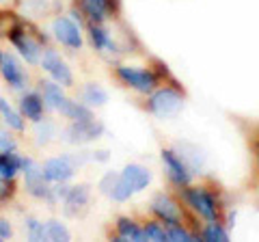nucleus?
<instances>
[{"label":"nucleus","mask_w":259,"mask_h":242,"mask_svg":"<svg viewBox=\"0 0 259 242\" xmlns=\"http://www.w3.org/2000/svg\"><path fill=\"white\" fill-rule=\"evenodd\" d=\"M184 106V95L173 87H162L158 91H151L149 110L160 119H171Z\"/></svg>","instance_id":"obj_1"},{"label":"nucleus","mask_w":259,"mask_h":242,"mask_svg":"<svg viewBox=\"0 0 259 242\" xmlns=\"http://www.w3.org/2000/svg\"><path fill=\"white\" fill-rule=\"evenodd\" d=\"M15 149V141H13V136L3 130L0 128V154H5V151H13Z\"/></svg>","instance_id":"obj_31"},{"label":"nucleus","mask_w":259,"mask_h":242,"mask_svg":"<svg viewBox=\"0 0 259 242\" xmlns=\"http://www.w3.org/2000/svg\"><path fill=\"white\" fill-rule=\"evenodd\" d=\"M82 98H84V102L89 104V106H104V104L108 102V93L104 91L100 85L89 83L84 87V91H82Z\"/></svg>","instance_id":"obj_21"},{"label":"nucleus","mask_w":259,"mask_h":242,"mask_svg":"<svg viewBox=\"0 0 259 242\" xmlns=\"http://www.w3.org/2000/svg\"><path fill=\"white\" fill-rule=\"evenodd\" d=\"M117 180H119V175H117V173H112V171L106 173V175H104L102 180H100V190L104 192V195H108V197H110V190L115 188Z\"/></svg>","instance_id":"obj_30"},{"label":"nucleus","mask_w":259,"mask_h":242,"mask_svg":"<svg viewBox=\"0 0 259 242\" xmlns=\"http://www.w3.org/2000/svg\"><path fill=\"white\" fill-rule=\"evenodd\" d=\"M82 9L84 13L91 18V22H104L106 20V13H108V0H82Z\"/></svg>","instance_id":"obj_19"},{"label":"nucleus","mask_w":259,"mask_h":242,"mask_svg":"<svg viewBox=\"0 0 259 242\" xmlns=\"http://www.w3.org/2000/svg\"><path fill=\"white\" fill-rule=\"evenodd\" d=\"M26 231H28V238L30 240H46V223L37 221V219H28L26 221Z\"/></svg>","instance_id":"obj_27"},{"label":"nucleus","mask_w":259,"mask_h":242,"mask_svg":"<svg viewBox=\"0 0 259 242\" xmlns=\"http://www.w3.org/2000/svg\"><path fill=\"white\" fill-rule=\"evenodd\" d=\"M41 67L54 78V83H59L61 87H71V85H74V76H71L67 63H65L54 50H46L44 52Z\"/></svg>","instance_id":"obj_7"},{"label":"nucleus","mask_w":259,"mask_h":242,"mask_svg":"<svg viewBox=\"0 0 259 242\" xmlns=\"http://www.w3.org/2000/svg\"><path fill=\"white\" fill-rule=\"evenodd\" d=\"M203 240H207V242H227L229 240V233H227V229L218 221H212L203 231Z\"/></svg>","instance_id":"obj_24"},{"label":"nucleus","mask_w":259,"mask_h":242,"mask_svg":"<svg viewBox=\"0 0 259 242\" xmlns=\"http://www.w3.org/2000/svg\"><path fill=\"white\" fill-rule=\"evenodd\" d=\"M52 30H54V37L59 39L63 46L71 48V50H80V48H82V35H80V28L74 20L61 15V18L54 20Z\"/></svg>","instance_id":"obj_8"},{"label":"nucleus","mask_w":259,"mask_h":242,"mask_svg":"<svg viewBox=\"0 0 259 242\" xmlns=\"http://www.w3.org/2000/svg\"><path fill=\"white\" fill-rule=\"evenodd\" d=\"M13 192V184L11 180H5V177H0V201H7L11 197Z\"/></svg>","instance_id":"obj_32"},{"label":"nucleus","mask_w":259,"mask_h":242,"mask_svg":"<svg viewBox=\"0 0 259 242\" xmlns=\"http://www.w3.org/2000/svg\"><path fill=\"white\" fill-rule=\"evenodd\" d=\"M89 197H91V192H89V186H84V184L67 188V195L63 197V201H65V212H67L69 216H76L78 210H82L89 204Z\"/></svg>","instance_id":"obj_14"},{"label":"nucleus","mask_w":259,"mask_h":242,"mask_svg":"<svg viewBox=\"0 0 259 242\" xmlns=\"http://www.w3.org/2000/svg\"><path fill=\"white\" fill-rule=\"evenodd\" d=\"M162 163H164L166 169V175L171 177V182L175 186H188L190 180H192V171L190 167L184 163L182 156L173 149H162Z\"/></svg>","instance_id":"obj_5"},{"label":"nucleus","mask_w":259,"mask_h":242,"mask_svg":"<svg viewBox=\"0 0 259 242\" xmlns=\"http://www.w3.org/2000/svg\"><path fill=\"white\" fill-rule=\"evenodd\" d=\"M257 158H259V147H257Z\"/></svg>","instance_id":"obj_34"},{"label":"nucleus","mask_w":259,"mask_h":242,"mask_svg":"<svg viewBox=\"0 0 259 242\" xmlns=\"http://www.w3.org/2000/svg\"><path fill=\"white\" fill-rule=\"evenodd\" d=\"M0 74L5 76V80L13 89H22L24 85H26V74H24L22 65L9 52H0Z\"/></svg>","instance_id":"obj_11"},{"label":"nucleus","mask_w":259,"mask_h":242,"mask_svg":"<svg viewBox=\"0 0 259 242\" xmlns=\"http://www.w3.org/2000/svg\"><path fill=\"white\" fill-rule=\"evenodd\" d=\"M143 231H145V240H153V242H164V240H168L166 229L162 227L160 223H156V221H149L143 227Z\"/></svg>","instance_id":"obj_25"},{"label":"nucleus","mask_w":259,"mask_h":242,"mask_svg":"<svg viewBox=\"0 0 259 242\" xmlns=\"http://www.w3.org/2000/svg\"><path fill=\"white\" fill-rule=\"evenodd\" d=\"M9 35H11L13 46L20 50V54L26 59V63H39L41 61V46H39L30 35L22 33L20 28H13Z\"/></svg>","instance_id":"obj_12"},{"label":"nucleus","mask_w":259,"mask_h":242,"mask_svg":"<svg viewBox=\"0 0 259 242\" xmlns=\"http://www.w3.org/2000/svg\"><path fill=\"white\" fill-rule=\"evenodd\" d=\"M104 132V126L100 121L91 119H82V121H71V126L67 128V141L69 143H89V141H95L100 139Z\"/></svg>","instance_id":"obj_6"},{"label":"nucleus","mask_w":259,"mask_h":242,"mask_svg":"<svg viewBox=\"0 0 259 242\" xmlns=\"http://www.w3.org/2000/svg\"><path fill=\"white\" fill-rule=\"evenodd\" d=\"M132 195H134V190L130 188L127 184L121 180V175H119V180H117V184H115V188L110 190V199H115V201H127Z\"/></svg>","instance_id":"obj_28"},{"label":"nucleus","mask_w":259,"mask_h":242,"mask_svg":"<svg viewBox=\"0 0 259 242\" xmlns=\"http://www.w3.org/2000/svg\"><path fill=\"white\" fill-rule=\"evenodd\" d=\"M182 197L201 219H205L207 223L218 221V206H216V199H214L212 192H207L201 186H192V188H184Z\"/></svg>","instance_id":"obj_2"},{"label":"nucleus","mask_w":259,"mask_h":242,"mask_svg":"<svg viewBox=\"0 0 259 242\" xmlns=\"http://www.w3.org/2000/svg\"><path fill=\"white\" fill-rule=\"evenodd\" d=\"M63 100H65V93L59 83H44V104L48 108L59 110Z\"/></svg>","instance_id":"obj_20"},{"label":"nucleus","mask_w":259,"mask_h":242,"mask_svg":"<svg viewBox=\"0 0 259 242\" xmlns=\"http://www.w3.org/2000/svg\"><path fill=\"white\" fill-rule=\"evenodd\" d=\"M41 171H44V177L48 182L65 184L67 180H71V175H74V158H69V156L50 158L44 163Z\"/></svg>","instance_id":"obj_9"},{"label":"nucleus","mask_w":259,"mask_h":242,"mask_svg":"<svg viewBox=\"0 0 259 242\" xmlns=\"http://www.w3.org/2000/svg\"><path fill=\"white\" fill-rule=\"evenodd\" d=\"M0 115L5 117V121L9 124V128H13V130H24V121L20 117V112H15L11 106H9V102L0 98Z\"/></svg>","instance_id":"obj_23"},{"label":"nucleus","mask_w":259,"mask_h":242,"mask_svg":"<svg viewBox=\"0 0 259 242\" xmlns=\"http://www.w3.org/2000/svg\"><path fill=\"white\" fill-rule=\"evenodd\" d=\"M18 171H22V156L15 154V149L0 154V177L13 180Z\"/></svg>","instance_id":"obj_18"},{"label":"nucleus","mask_w":259,"mask_h":242,"mask_svg":"<svg viewBox=\"0 0 259 242\" xmlns=\"http://www.w3.org/2000/svg\"><path fill=\"white\" fill-rule=\"evenodd\" d=\"M69 236V229L65 227L61 221H48L46 223V240H54V242H67Z\"/></svg>","instance_id":"obj_22"},{"label":"nucleus","mask_w":259,"mask_h":242,"mask_svg":"<svg viewBox=\"0 0 259 242\" xmlns=\"http://www.w3.org/2000/svg\"><path fill=\"white\" fill-rule=\"evenodd\" d=\"M22 171L24 182H26V190L37 199H52V188L48 186V180L44 177V171L35 160L22 158Z\"/></svg>","instance_id":"obj_3"},{"label":"nucleus","mask_w":259,"mask_h":242,"mask_svg":"<svg viewBox=\"0 0 259 242\" xmlns=\"http://www.w3.org/2000/svg\"><path fill=\"white\" fill-rule=\"evenodd\" d=\"M20 108H22V115L30 121H35V124L44 119V98L39 93L24 95L22 102H20Z\"/></svg>","instance_id":"obj_15"},{"label":"nucleus","mask_w":259,"mask_h":242,"mask_svg":"<svg viewBox=\"0 0 259 242\" xmlns=\"http://www.w3.org/2000/svg\"><path fill=\"white\" fill-rule=\"evenodd\" d=\"M166 236H168V242H192L194 240L192 233L182 227V223L180 225H171V227L166 229Z\"/></svg>","instance_id":"obj_26"},{"label":"nucleus","mask_w":259,"mask_h":242,"mask_svg":"<svg viewBox=\"0 0 259 242\" xmlns=\"http://www.w3.org/2000/svg\"><path fill=\"white\" fill-rule=\"evenodd\" d=\"M54 124H50V121H37V143L39 145H46V143H50V139L54 136Z\"/></svg>","instance_id":"obj_29"},{"label":"nucleus","mask_w":259,"mask_h":242,"mask_svg":"<svg viewBox=\"0 0 259 242\" xmlns=\"http://www.w3.org/2000/svg\"><path fill=\"white\" fill-rule=\"evenodd\" d=\"M117 231H119V238L117 242H123V240H134V242H143L145 240V231L136 225L132 219H119L117 221Z\"/></svg>","instance_id":"obj_17"},{"label":"nucleus","mask_w":259,"mask_h":242,"mask_svg":"<svg viewBox=\"0 0 259 242\" xmlns=\"http://www.w3.org/2000/svg\"><path fill=\"white\" fill-rule=\"evenodd\" d=\"M121 180H123L134 192H141L149 186L151 182V171L145 169L141 165H127L123 171H121Z\"/></svg>","instance_id":"obj_13"},{"label":"nucleus","mask_w":259,"mask_h":242,"mask_svg":"<svg viewBox=\"0 0 259 242\" xmlns=\"http://www.w3.org/2000/svg\"><path fill=\"white\" fill-rule=\"evenodd\" d=\"M117 76L123 80L127 87L136 89L139 93H151L158 85V76L151 69H139V67H130V65H121L117 67Z\"/></svg>","instance_id":"obj_4"},{"label":"nucleus","mask_w":259,"mask_h":242,"mask_svg":"<svg viewBox=\"0 0 259 242\" xmlns=\"http://www.w3.org/2000/svg\"><path fill=\"white\" fill-rule=\"evenodd\" d=\"M151 210H153V214L166 225V227L182 223V210H180V206H177V201H173L168 195H164V192H160V195L153 197Z\"/></svg>","instance_id":"obj_10"},{"label":"nucleus","mask_w":259,"mask_h":242,"mask_svg":"<svg viewBox=\"0 0 259 242\" xmlns=\"http://www.w3.org/2000/svg\"><path fill=\"white\" fill-rule=\"evenodd\" d=\"M89 37H91V44H93L95 50H100V52H115L117 50V46L110 39V35L97 22H91V26H89Z\"/></svg>","instance_id":"obj_16"},{"label":"nucleus","mask_w":259,"mask_h":242,"mask_svg":"<svg viewBox=\"0 0 259 242\" xmlns=\"http://www.w3.org/2000/svg\"><path fill=\"white\" fill-rule=\"evenodd\" d=\"M11 233H13V229H11L9 221L0 219V238H11Z\"/></svg>","instance_id":"obj_33"}]
</instances>
